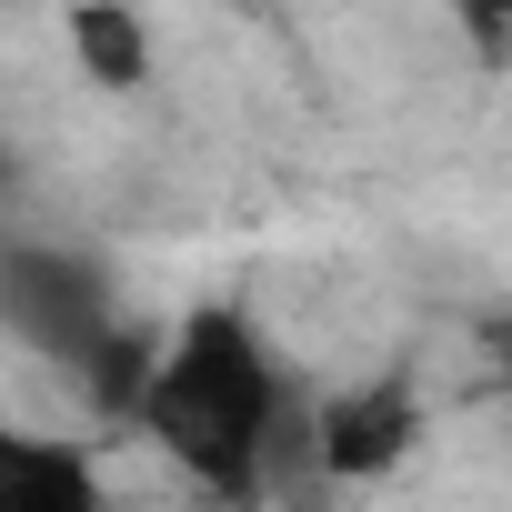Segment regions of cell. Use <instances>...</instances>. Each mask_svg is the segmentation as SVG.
<instances>
[{"label":"cell","mask_w":512,"mask_h":512,"mask_svg":"<svg viewBox=\"0 0 512 512\" xmlns=\"http://www.w3.org/2000/svg\"><path fill=\"white\" fill-rule=\"evenodd\" d=\"M131 432L211 502H262L292 452H312V382L241 302H191L151 332L131 382Z\"/></svg>","instance_id":"cell-1"},{"label":"cell","mask_w":512,"mask_h":512,"mask_svg":"<svg viewBox=\"0 0 512 512\" xmlns=\"http://www.w3.org/2000/svg\"><path fill=\"white\" fill-rule=\"evenodd\" d=\"M412 442H422V392L402 372L312 392V472L322 482H382L412 462Z\"/></svg>","instance_id":"cell-2"},{"label":"cell","mask_w":512,"mask_h":512,"mask_svg":"<svg viewBox=\"0 0 512 512\" xmlns=\"http://www.w3.org/2000/svg\"><path fill=\"white\" fill-rule=\"evenodd\" d=\"M61 41H71V61H81V81L101 101H141L161 81V31H151L141 0H71Z\"/></svg>","instance_id":"cell-3"},{"label":"cell","mask_w":512,"mask_h":512,"mask_svg":"<svg viewBox=\"0 0 512 512\" xmlns=\"http://www.w3.org/2000/svg\"><path fill=\"white\" fill-rule=\"evenodd\" d=\"M0 512H111V472L71 432H11L0 442Z\"/></svg>","instance_id":"cell-4"},{"label":"cell","mask_w":512,"mask_h":512,"mask_svg":"<svg viewBox=\"0 0 512 512\" xmlns=\"http://www.w3.org/2000/svg\"><path fill=\"white\" fill-rule=\"evenodd\" d=\"M452 11H472V21H512V0H452Z\"/></svg>","instance_id":"cell-5"}]
</instances>
